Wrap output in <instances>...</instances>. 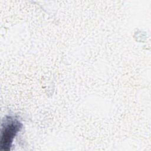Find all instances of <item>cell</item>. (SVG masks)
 I'll list each match as a JSON object with an SVG mask.
<instances>
[{"label": "cell", "mask_w": 151, "mask_h": 151, "mask_svg": "<svg viewBox=\"0 0 151 151\" xmlns=\"http://www.w3.org/2000/svg\"><path fill=\"white\" fill-rule=\"evenodd\" d=\"M19 124L18 122L12 121L11 123L8 124L4 131V135L2 136V143L4 142L5 147H6V142H8V146H9L10 142H12V139L15 136V133L19 130Z\"/></svg>", "instance_id": "1"}]
</instances>
